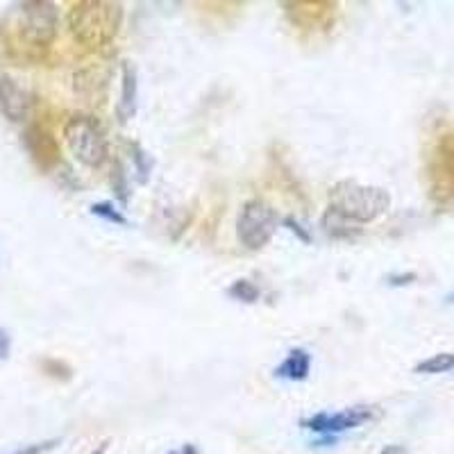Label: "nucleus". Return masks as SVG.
<instances>
[{"label": "nucleus", "mask_w": 454, "mask_h": 454, "mask_svg": "<svg viewBox=\"0 0 454 454\" xmlns=\"http://www.w3.org/2000/svg\"><path fill=\"white\" fill-rule=\"evenodd\" d=\"M123 23V7L105 0L75 3L68 14L73 39L89 51H100L116 39Z\"/></svg>", "instance_id": "f257e3e1"}, {"label": "nucleus", "mask_w": 454, "mask_h": 454, "mask_svg": "<svg viewBox=\"0 0 454 454\" xmlns=\"http://www.w3.org/2000/svg\"><path fill=\"white\" fill-rule=\"evenodd\" d=\"M388 207H391V196L382 186L340 180L330 189V212L352 225L377 221L388 212Z\"/></svg>", "instance_id": "f03ea898"}, {"label": "nucleus", "mask_w": 454, "mask_h": 454, "mask_svg": "<svg viewBox=\"0 0 454 454\" xmlns=\"http://www.w3.org/2000/svg\"><path fill=\"white\" fill-rule=\"evenodd\" d=\"M64 141L71 155L87 168H100L109 155L103 125L91 116H71L64 125Z\"/></svg>", "instance_id": "7ed1b4c3"}, {"label": "nucleus", "mask_w": 454, "mask_h": 454, "mask_svg": "<svg viewBox=\"0 0 454 454\" xmlns=\"http://www.w3.org/2000/svg\"><path fill=\"white\" fill-rule=\"evenodd\" d=\"M278 230V214L269 202L253 198L241 207L237 218V237L248 250H262L269 246Z\"/></svg>", "instance_id": "20e7f679"}, {"label": "nucleus", "mask_w": 454, "mask_h": 454, "mask_svg": "<svg viewBox=\"0 0 454 454\" xmlns=\"http://www.w3.org/2000/svg\"><path fill=\"white\" fill-rule=\"evenodd\" d=\"M19 32L30 46H51L57 36V7L52 3H21Z\"/></svg>", "instance_id": "39448f33"}, {"label": "nucleus", "mask_w": 454, "mask_h": 454, "mask_svg": "<svg viewBox=\"0 0 454 454\" xmlns=\"http://www.w3.org/2000/svg\"><path fill=\"white\" fill-rule=\"evenodd\" d=\"M375 416V407H368V404H356V407L340 409V411H320L311 419L302 420V427L309 429V432L320 434L325 439H334L336 434L350 432V429L362 427L364 423L372 420Z\"/></svg>", "instance_id": "423d86ee"}, {"label": "nucleus", "mask_w": 454, "mask_h": 454, "mask_svg": "<svg viewBox=\"0 0 454 454\" xmlns=\"http://www.w3.org/2000/svg\"><path fill=\"white\" fill-rule=\"evenodd\" d=\"M32 109V96L19 80L0 75V114L12 123H21Z\"/></svg>", "instance_id": "0eeeda50"}, {"label": "nucleus", "mask_w": 454, "mask_h": 454, "mask_svg": "<svg viewBox=\"0 0 454 454\" xmlns=\"http://www.w3.org/2000/svg\"><path fill=\"white\" fill-rule=\"evenodd\" d=\"M137 105H139V82H137V68L129 62H123L121 68V100L116 105L121 123L135 119Z\"/></svg>", "instance_id": "6e6552de"}, {"label": "nucleus", "mask_w": 454, "mask_h": 454, "mask_svg": "<svg viewBox=\"0 0 454 454\" xmlns=\"http://www.w3.org/2000/svg\"><path fill=\"white\" fill-rule=\"evenodd\" d=\"M311 371V355L305 348H295L286 355L282 364L275 368V375L286 382H305Z\"/></svg>", "instance_id": "1a4fd4ad"}, {"label": "nucleus", "mask_w": 454, "mask_h": 454, "mask_svg": "<svg viewBox=\"0 0 454 454\" xmlns=\"http://www.w3.org/2000/svg\"><path fill=\"white\" fill-rule=\"evenodd\" d=\"M413 371L419 375H441V372L454 371V355L452 352H439V355L429 356L425 362L416 364Z\"/></svg>", "instance_id": "9d476101"}, {"label": "nucleus", "mask_w": 454, "mask_h": 454, "mask_svg": "<svg viewBox=\"0 0 454 454\" xmlns=\"http://www.w3.org/2000/svg\"><path fill=\"white\" fill-rule=\"evenodd\" d=\"M227 295L239 302H246V305H254L259 298H262V291H259L257 284H253L250 279H237V282L227 289Z\"/></svg>", "instance_id": "9b49d317"}, {"label": "nucleus", "mask_w": 454, "mask_h": 454, "mask_svg": "<svg viewBox=\"0 0 454 454\" xmlns=\"http://www.w3.org/2000/svg\"><path fill=\"white\" fill-rule=\"evenodd\" d=\"M91 214L93 216L103 218V221L114 223V225H128V218H125L112 202H96V205H91Z\"/></svg>", "instance_id": "f8f14e48"}, {"label": "nucleus", "mask_w": 454, "mask_h": 454, "mask_svg": "<svg viewBox=\"0 0 454 454\" xmlns=\"http://www.w3.org/2000/svg\"><path fill=\"white\" fill-rule=\"evenodd\" d=\"M132 150H135V155H132V160H135V166H137V173H139V182L144 184V182H148V173H150V161L148 157H145L144 150L139 148V145H132Z\"/></svg>", "instance_id": "ddd939ff"}, {"label": "nucleus", "mask_w": 454, "mask_h": 454, "mask_svg": "<svg viewBox=\"0 0 454 454\" xmlns=\"http://www.w3.org/2000/svg\"><path fill=\"white\" fill-rule=\"evenodd\" d=\"M59 445V439H51V441H42V443H32V445H23L21 450H16L12 454H46L51 450H55Z\"/></svg>", "instance_id": "4468645a"}, {"label": "nucleus", "mask_w": 454, "mask_h": 454, "mask_svg": "<svg viewBox=\"0 0 454 454\" xmlns=\"http://www.w3.org/2000/svg\"><path fill=\"white\" fill-rule=\"evenodd\" d=\"M12 350V336L7 330H0V362H5Z\"/></svg>", "instance_id": "2eb2a0df"}, {"label": "nucleus", "mask_w": 454, "mask_h": 454, "mask_svg": "<svg viewBox=\"0 0 454 454\" xmlns=\"http://www.w3.org/2000/svg\"><path fill=\"white\" fill-rule=\"evenodd\" d=\"M416 279V275L407 273V275H388V284L391 286H403V284H411Z\"/></svg>", "instance_id": "dca6fc26"}, {"label": "nucleus", "mask_w": 454, "mask_h": 454, "mask_svg": "<svg viewBox=\"0 0 454 454\" xmlns=\"http://www.w3.org/2000/svg\"><path fill=\"white\" fill-rule=\"evenodd\" d=\"M445 302H448V305H454V291H452V294L445 295Z\"/></svg>", "instance_id": "f3484780"}, {"label": "nucleus", "mask_w": 454, "mask_h": 454, "mask_svg": "<svg viewBox=\"0 0 454 454\" xmlns=\"http://www.w3.org/2000/svg\"><path fill=\"white\" fill-rule=\"evenodd\" d=\"M93 454H103V452H93Z\"/></svg>", "instance_id": "a211bd4d"}]
</instances>
